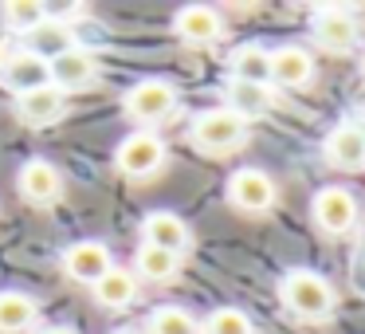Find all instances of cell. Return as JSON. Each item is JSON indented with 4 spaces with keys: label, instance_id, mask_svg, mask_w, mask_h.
Listing matches in <instances>:
<instances>
[{
    "label": "cell",
    "instance_id": "cell-1",
    "mask_svg": "<svg viewBox=\"0 0 365 334\" xmlns=\"http://www.w3.org/2000/svg\"><path fill=\"white\" fill-rule=\"evenodd\" d=\"M279 299H283V307L291 310L294 318H302V323H322V318L334 315V287L326 275H318V271H287L283 283H279Z\"/></svg>",
    "mask_w": 365,
    "mask_h": 334
},
{
    "label": "cell",
    "instance_id": "cell-2",
    "mask_svg": "<svg viewBox=\"0 0 365 334\" xmlns=\"http://www.w3.org/2000/svg\"><path fill=\"white\" fill-rule=\"evenodd\" d=\"M165 158H169V150L158 134L134 130V134H126L118 142V150H114V169H118L122 177L142 181V177H153L158 169H165Z\"/></svg>",
    "mask_w": 365,
    "mask_h": 334
},
{
    "label": "cell",
    "instance_id": "cell-3",
    "mask_svg": "<svg viewBox=\"0 0 365 334\" xmlns=\"http://www.w3.org/2000/svg\"><path fill=\"white\" fill-rule=\"evenodd\" d=\"M189 138H192V146H197V150L216 153V158H220V153H232L247 138V122L236 118L232 111H224V106H212V111L197 114Z\"/></svg>",
    "mask_w": 365,
    "mask_h": 334
},
{
    "label": "cell",
    "instance_id": "cell-4",
    "mask_svg": "<svg viewBox=\"0 0 365 334\" xmlns=\"http://www.w3.org/2000/svg\"><path fill=\"white\" fill-rule=\"evenodd\" d=\"M275 197H279V189H275V181H271V173H263V169L244 166L228 177V205L240 208V213H247V216L271 213Z\"/></svg>",
    "mask_w": 365,
    "mask_h": 334
},
{
    "label": "cell",
    "instance_id": "cell-5",
    "mask_svg": "<svg viewBox=\"0 0 365 334\" xmlns=\"http://www.w3.org/2000/svg\"><path fill=\"white\" fill-rule=\"evenodd\" d=\"M310 216H314V224L326 236H346L357 224V201H354V193H346L341 185H330V189L314 193Z\"/></svg>",
    "mask_w": 365,
    "mask_h": 334
},
{
    "label": "cell",
    "instance_id": "cell-6",
    "mask_svg": "<svg viewBox=\"0 0 365 334\" xmlns=\"http://www.w3.org/2000/svg\"><path fill=\"white\" fill-rule=\"evenodd\" d=\"M173 106H177V87L169 79H142L126 95V114L134 122H142V126L169 118V114H173Z\"/></svg>",
    "mask_w": 365,
    "mask_h": 334
},
{
    "label": "cell",
    "instance_id": "cell-7",
    "mask_svg": "<svg viewBox=\"0 0 365 334\" xmlns=\"http://www.w3.org/2000/svg\"><path fill=\"white\" fill-rule=\"evenodd\" d=\"M322 158L341 173L365 169V126L361 122H338L322 142Z\"/></svg>",
    "mask_w": 365,
    "mask_h": 334
},
{
    "label": "cell",
    "instance_id": "cell-8",
    "mask_svg": "<svg viewBox=\"0 0 365 334\" xmlns=\"http://www.w3.org/2000/svg\"><path fill=\"white\" fill-rule=\"evenodd\" d=\"M142 244H153V248H161V252L185 260V255H189V248H192V228L177 213L158 208V213H150L142 221Z\"/></svg>",
    "mask_w": 365,
    "mask_h": 334
},
{
    "label": "cell",
    "instance_id": "cell-9",
    "mask_svg": "<svg viewBox=\"0 0 365 334\" xmlns=\"http://www.w3.org/2000/svg\"><path fill=\"white\" fill-rule=\"evenodd\" d=\"M51 87L56 91H87L98 79V56L83 44H75L71 51H63L59 59H51Z\"/></svg>",
    "mask_w": 365,
    "mask_h": 334
},
{
    "label": "cell",
    "instance_id": "cell-10",
    "mask_svg": "<svg viewBox=\"0 0 365 334\" xmlns=\"http://www.w3.org/2000/svg\"><path fill=\"white\" fill-rule=\"evenodd\" d=\"M110 268H114V260H110V248H106L103 240H75V244L63 252V271L75 279V283L95 287Z\"/></svg>",
    "mask_w": 365,
    "mask_h": 334
},
{
    "label": "cell",
    "instance_id": "cell-11",
    "mask_svg": "<svg viewBox=\"0 0 365 334\" xmlns=\"http://www.w3.org/2000/svg\"><path fill=\"white\" fill-rule=\"evenodd\" d=\"M16 189H20V197H24L28 205H51V201H59V193H63V173H59L51 161L32 158V161L20 166Z\"/></svg>",
    "mask_w": 365,
    "mask_h": 334
},
{
    "label": "cell",
    "instance_id": "cell-12",
    "mask_svg": "<svg viewBox=\"0 0 365 334\" xmlns=\"http://www.w3.org/2000/svg\"><path fill=\"white\" fill-rule=\"evenodd\" d=\"M173 32L189 48H205V44H216L224 36V16L208 4H189L173 16Z\"/></svg>",
    "mask_w": 365,
    "mask_h": 334
},
{
    "label": "cell",
    "instance_id": "cell-13",
    "mask_svg": "<svg viewBox=\"0 0 365 334\" xmlns=\"http://www.w3.org/2000/svg\"><path fill=\"white\" fill-rule=\"evenodd\" d=\"M314 44L326 51H349L357 44V20L354 12L346 9H334V4H326V9L314 12Z\"/></svg>",
    "mask_w": 365,
    "mask_h": 334
},
{
    "label": "cell",
    "instance_id": "cell-14",
    "mask_svg": "<svg viewBox=\"0 0 365 334\" xmlns=\"http://www.w3.org/2000/svg\"><path fill=\"white\" fill-rule=\"evenodd\" d=\"M63 114H67V98L56 87H40V91H28V95L16 98V118L32 130L56 126Z\"/></svg>",
    "mask_w": 365,
    "mask_h": 334
},
{
    "label": "cell",
    "instance_id": "cell-15",
    "mask_svg": "<svg viewBox=\"0 0 365 334\" xmlns=\"http://www.w3.org/2000/svg\"><path fill=\"white\" fill-rule=\"evenodd\" d=\"M314 79V56L299 44H287V48L271 51V83L287 91H299Z\"/></svg>",
    "mask_w": 365,
    "mask_h": 334
},
{
    "label": "cell",
    "instance_id": "cell-16",
    "mask_svg": "<svg viewBox=\"0 0 365 334\" xmlns=\"http://www.w3.org/2000/svg\"><path fill=\"white\" fill-rule=\"evenodd\" d=\"M24 40V51L28 56H40V59H59L63 51H71L75 48V32H71V24L67 20H56V16H43L40 24L32 28L28 36H20Z\"/></svg>",
    "mask_w": 365,
    "mask_h": 334
},
{
    "label": "cell",
    "instance_id": "cell-17",
    "mask_svg": "<svg viewBox=\"0 0 365 334\" xmlns=\"http://www.w3.org/2000/svg\"><path fill=\"white\" fill-rule=\"evenodd\" d=\"M0 79L9 83V91L20 98V95H28V91L51 87V67H48V59H40V56L16 51V56H12V64H9V71L0 75Z\"/></svg>",
    "mask_w": 365,
    "mask_h": 334
},
{
    "label": "cell",
    "instance_id": "cell-18",
    "mask_svg": "<svg viewBox=\"0 0 365 334\" xmlns=\"http://www.w3.org/2000/svg\"><path fill=\"white\" fill-rule=\"evenodd\" d=\"M275 106V91L263 87V83H228V95H224V111H232L236 118H259Z\"/></svg>",
    "mask_w": 365,
    "mask_h": 334
},
{
    "label": "cell",
    "instance_id": "cell-19",
    "mask_svg": "<svg viewBox=\"0 0 365 334\" xmlns=\"http://www.w3.org/2000/svg\"><path fill=\"white\" fill-rule=\"evenodd\" d=\"M91 291H95V299L103 303L106 310H126L130 303L138 299V275L130 268H110Z\"/></svg>",
    "mask_w": 365,
    "mask_h": 334
},
{
    "label": "cell",
    "instance_id": "cell-20",
    "mask_svg": "<svg viewBox=\"0 0 365 334\" xmlns=\"http://www.w3.org/2000/svg\"><path fill=\"white\" fill-rule=\"evenodd\" d=\"M40 303L24 291H0V334H24L32 330Z\"/></svg>",
    "mask_w": 365,
    "mask_h": 334
},
{
    "label": "cell",
    "instance_id": "cell-21",
    "mask_svg": "<svg viewBox=\"0 0 365 334\" xmlns=\"http://www.w3.org/2000/svg\"><path fill=\"white\" fill-rule=\"evenodd\" d=\"M232 79L271 87V51L259 48V44H244V48H236L232 51Z\"/></svg>",
    "mask_w": 365,
    "mask_h": 334
},
{
    "label": "cell",
    "instance_id": "cell-22",
    "mask_svg": "<svg viewBox=\"0 0 365 334\" xmlns=\"http://www.w3.org/2000/svg\"><path fill=\"white\" fill-rule=\"evenodd\" d=\"M177 268H181V260L169 252H161V248L153 244H138L134 252V275L138 279H150V283H169V279H177Z\"/></svg>",
    "mask_w": 365,
    "mask_h": 334
},
{
    "label": "cell",
    "instance_id": "cell-23",
    "mask_svg": "<svg viewBox=\"0 0 365 334\" xmlns=\"http://www.w3.org/2000/svg\"><path fill=\"white\" fill-rule=\"evenodd\" d=\"M43 16H48V9L36 4V0H4V4H0V20H4V28L16 32V36H28Z\"/></svg>",
    "mask_w": 365,
    "mask_h": 334
},
{
    "label": "cell",
    "instance_id": "cell-24",
    "mask_svg": "<svg viewBox=\"0 0 365 334\" xmlns=\"http://www.w3.org/2000/svg\"><path fill=\"white\" fill-rule=\"evenodd\" d=\"M145 334H200V323L181 307H158L145 323Z\"/></svg>",
    "mask_w": 365,
    "mask_h": 334
},
{
    "label": "cell",
    "instance_id": "cell-25",
    "mask_svg": "<svg viewBox=\"0 0 365 334\" xmlns=\"http://www.w3.org/2000/svg\"><path fill=\"white\" fill-rule=\"evenodd\" d=\"M200 334H255V326L240 307H216L212 315L200 323Z\"/></svg>",
    "mask_w": 365,
    "mask_h": 334
},
{
    "label": "cell",
    "instance_id": "cell-26",
    "mask_svg": "<svg viewBox=\"0 0 365 334\" xmlns=\"http://www.w3.org/2000/svg\"><path fill=\"white\" fill-rule=\"evenodd\" d=\"M12 56H16V51H12V44H9V40H0V75L9 71V64H12Z\"/></svg>",
    "mask_w": 365,
    "mask_h": 334
},
{
    "label": "cell",
    "instance_id": "cell-27",
    "mask_svg": "<svg viewBox=\"0 0 365 334\" xmlns=\"http://www.w3.org/2000/svg\"><path fill=\"white\" fill-rule=\"evenodd\" d=\"M43 334H75V330H67V326H48Z\"/></svg>",
    "mask_w": 365,
    "mask_h": 334
},
{
    "label": "cell",
    "instance_id": "cell-28",
    "mask_svg": "<svg viewBox=\"0 0 365 334\" xmlns=\"http://www.w3.org/2000/svg\"><path fill=\"white\" fill-rule=\"evenodd\" d=\"M110 334H142V330H134V326H122V330H110Z\"/></svg>",
    "mask_w": 365,
    "mask_h": 334
},
{
    "label": "cell",
    "instance_id": "cell-29",
    "mask_svg": "<svg viewBox=\"0 0 365 334\" xmlns=\"http://www.w3.org/2000/svg\"><path fill=\"white\" fill-rule=\"evenodd\" d=\"M361 75H365V59H361Z\"/></svg>",
    "mask_w": 365,
    "mask_h": 334
}]
</instances>
